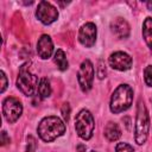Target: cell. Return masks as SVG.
<instances>
[{"mask_svg": "<svg viewBox=\"0 0 152 152\" xmlns=\"http://www.w3.org/2000/svg\"><path fill=\"white\" fill-rule=\"evenodd\" d=\"M37 132L43 141L50 142L65 133V124L58 116H45L40 120L37 127Z\"/></svg>", "mask_w": 152, "mask_h": 152, "instance_id": "obj_1", "label": "cell"}, {"mask_svg": "<svg viewBox=\"0 0 152 152\" xmlns=\"http://www.w3.org/2000/svg\"><path fill=\"white\" fill-rule=\"evenodd\" d=\"M133 101V89L128 84H120L113 91L110 97V112L112 113H121L127 110Z\"/></svg>", "mask_w": 152, "mask_h": 152, "instance_id": "obj_2", "label": "cell"}, {"mask_svg": "<svg viewBox=\"0 0 152 152\" xmlns=\"http://www.w3.org/2000/svg\"><path fill=\"white\" fill-rule=\"evenodd\" d=\"M150 132V115L146 106L141 100L138 102L137 116H135V127H134V139L138 145L145 144Z\"/></svg>", "mask_w": 152, "mask_h": 152, "instance_id": "obj_3", "label": "cell"}, {"mask_svg": "<svg viewBox=\"0 0 152 152\" xmlns=\"http://www.w3.org/2000/svg\"><path fill=\"white\" fill-rule=\"evenodd\" d=\"M38 77L30 71V63H25L20 66L17 77L18 89L26 96H32L38 88Z\"/></svg>", "mask_w": 152, "mask_h": 152, "instance_id": "obj_4", "label": "cell"}, {"mask_svg": "<svg viewBox=\"0 0 152 152\" xmlns=\"http://www.w3.org/2000/svg\"><path fill=\"white\" fill-rule=\"evenodd\" d=\"M95 121L93 114L88 109H82L75 118V129L77 135L83 140H89L93 137Z\"/></svg>", "mask_w": 152, "mask_h": 152, "instance_id": "obj_5", "label": "cell"}, {"mask_svg": "<svg viewBox=\"0 0 152 152\" xmlns=\"http://www.w3.org/2000/svg\"><path fill=\"white\" fill-rule=\"evenodd\" d=\"M94 75H95V70H94L93 63L89 59H84L81 63L78 72H77L78 86H80V88L83 93H87L91 89L93 81H94Z\"/></svg>", "mask_w": 152, "mask_h": 152, "instance_id": "obj_6", "label": "cell"}, {"mask_svg": "<svg viewBox=\"0 0 152 152\" xmlns=\"http://www.w3.org/2000/svg\"><path fill=\"white\" fill-rule=\"evenodd\" d=\"M23 113V104L21 102L13 96H8L2 101V114L7 122L13 124L15 122Z\"/></svg>", "mask_w": 152, "mask_h": 152, "instance_id": "obj_7", "label": "cell"}, {"mask_svg": "<svg viewBox=\"0 0 152 152\" xmlns=\"http://www.w3.org/2000/svg\"><path fill=\"white\" fill-rule=\"evenodd\" d=\"M36 17L42 24L50 25L57 20L58 11L52 4L48 2V1H40L36 10Z\"/></svg>", "mask_w": 152, "mask_h": 152, "instance_id": "obj_8", "label": "cell"}, {"mask_svg": "<svg viewBox=\"0 0 152 152\" xmlns=\"http://www.w3.org/2000/svg\"><path fill=\"white\" fill-rule=\"evenodd\" d=\"M109 65L119 71H127L132 66V57L124 51H115L109 56Z\"/></svg>", "mask_w": 152, "mask_h": 152, "instance_id": "obj_9", "label": "cell"}, {"mask_svg": "<svg viewBox=\"0 0 152 152\" xmlns=\"http://www.w3.org/2000/svg\"><path fill=\"white\" fill-rule=\"evenodd\" d=\"M97 30L94 23H86L81 26L78 32V40L86 48H91L96 42Z\"/></svg>", "mask_w": 152, "mask_h": 152, "instance_id": "obj_10", "label": "cell"}, {"mask_svg": "<svg viewBox=\"0 0 152 152\" xmlns=\"http://www.w3.org/2000/svg\"><path fill=\"white\" fill-rule=\"evenodd\" d=\"M37 52L40 58L48 59L51 57L53 52V43L51 40V37L48 34L40 36V38L37 42Z\"/></svg>", "mask_w": 152, "mask_h": 152, "instance_id": "obj_11", "label": "cell"}, {"mask_svg": "<svg viewBox=\"0 0 152 152\" xmlns=\"http://www.w3.org/2000/svg\"><path fill=\"white\" fill-rule=\"evenodd\" d=\"M110 30L114 33L115 37H118L119 39H124L127 38L129 36V24L124 19V18H115L114 20H112L110 23Z\"/></svg>", "mask_w": 152, "mask_h": 152, "instance_id": "obj_12", "label": "cell"}, {"mask_svg": "<svg viewBox=\"0 0 152 152\" xmlns=\"http://www.w3.org/2000/svg\"><path fill=\"white\" fill-rule=\"evenodd\" d=\"M104 137L109 140V141H115L121 137V131L118 124L109 121L107 122V125L104 126Z\"/></svg>", "mask_w": 152, "mask_h": 152, "instance_id": "obj_13", "label": "cell"}, {"mask_svg": "<svg viewBox=\"0 0 152 152\" xmlns=\"http://www.w3.org/2000/svg\"><path fill=\"white\" fill-rule=\"evenodd\" d=\"M142 38L152 51V18L147 17L142 23Z\"/></svg>", "mask_w": 152, "mask_h": 152, "instance_id": "obj_14", "label": "cell"}, {"mask_svg": "<svg viewBox=\"0 0 152 152\" xmlns=\"http://www.w3.org/2000/svg\"><path fill=\"white\" fill-rule=\"evenodd\" d=\"M53 62L56 63L57 68L61 70V71H64L68 69V59H66V56L64 53V51L62 49H57L56 52H55V56H53Z\"/></svg>", "mask_w": 152, "mask_h": 152, "instance_id": "obj_15", "label": "cell"}, {"mask_svg": "<svg viewBox=\"0 0 152 152\" xmlns=\"http://www.w3.org/2000/svg\"><path fill=\"white\" fill-rule=\"evenodd\" d=\"M37 91H38V94H39V96H40L42 99L49 97V96L51 95V86H50V81H49L46 77H43V78L39 80Z\"/></svg>", "mask_w": 152, "mask_h": 152, "instance_id": "obj_16", "label": "cell"}, {"mask_svg": "<svg viewBox=\"0 0 152 152\" xmlns=\"http://www.w3.org/2000/svg\"><path fill=\"white\" fill-rule=\"evenodd\" d=\"M115 152H137V151L127 142H119L115 147Z\"/></svg>", "mask_w": 152, "mask_h": 152, "instance_id": "obj_17", "label": "cell"}, {"mask_svg": "<svg viewBox=\"0 0 152 152\" xmlns=\"http://www.w3.org/2000/svg\"><path fill=\"white\" fill-rule=\"evenodd\" d=\"M106 65H104V62L103 61H99V63H97V66H96V75H97V77L100 78V80H102V78H104L106 77Z\"/></svg>", "mask_w": 152, "mask_h": 152, "instance_id": "obj_18", "label": "cell"}, {"mask_svg": "<svg viewBox=\"0 0 152 152\" xmlns=\"http://www.w3.org/2000/svg\"><path fill=\"white\" fill-rule=\"evenodd\" d=\"M144 80L148 87H152V65H147L144 70Z\"/></svg>", "mask_w": 152, "mask_h": 152, "instance_id": "obj_19", "label": "cell"}, {"mask_svg": "<svg viewBox=\"0 0 152 152\" xmlns=\"http://www.w3.org/2000/svg\"><path fill=\"white\" fill-rule=\"evenodd\" d=\"M61 113H62V116H63L64 121L68 122V121H69V116H70V106H69V103L65 102V103L62 104Z\"/></svg>", "mask_w": 152, "mask_h": 152, "instance_id": "obj_20", "label": "cell"}, {"mask_svg": "<svg viewBox=\"0 0 152 152\" xmlns=\"http://www.w3.org/2000/svg\"><path fill=\"white\" fill-rule=\"evenodd\" d=\"M37 146V141L32 135L27 137V145H26V152H34Z\"/></svg>", "mask_w": 152, "mask_h": 152, "instance_id": "obj_21", "label": "cell"}, {"mask_svg": "<svg viewBox=\"0 0 152 152\" xmlns=\"http://www.w3.org/2000/svg\"><path fill=\"white\" fill-rule=\"evenodd\" d=\"M0 75H1V88H0V93H4L7 88V77H6V74L1 70L0 71Z\"/></svg>", "mask_w": 152, "mask_h": 152, "instance_id": "obj_22", "label": "cell"}, {"mask_svg": "<svg viewBox=\"0 0 152 152\" xmlns=\"http://www.w3.org/2000/svg\"><path fill=\"white\" fill-rule=\"evenodd\" d=\"M0 141H1V145H2V146L7 145V144L11 141L10 137L7 135V133H6L5 131H2V132H1V139H0Z\"/></svg>", "mask_w": 152, "mask_h": 152, "instance_id": "obj_23", "label": "cell"}, {"mask_svg": "<svg viewBox=\"0 0 152 152\" xmlns=\"http://www.w3.org/2000/svg\"><path fill=\"white\" fill-rule=\"evenodd\" d=\"M77 152H86V145H83V144H80V145H77Z\"/></svg>", "mask_w": 152, "mask_h": 152, "instance_id": "obj_24", "label": "cell"}, {"mask_svg": "<svg viewBox=\"0 0 152 152\" xmlns=\"http://www.w3.org/2000/svg\"><path fill=\"white\" fill-rule=\"evenodd\" d=\"M146 5H147V8H148V10H152V1L146 2Z\"/></svg>", "mask_w": 152, "mask_h": 152, "instance_id": "obj_25", "label": "cell"}, {"mask_svg": "<svg viewBox=\"0 0 152 152\" xmlns=\"http://www.w3.org/2000/svg\"><path fill=\"white\" fill-rule=\"evenodd\" d=\"M90 152H96V151H90Z\"/></svg>", "mask_w": 152, "mask_h": 152, "instance_id": "obj_26", "label": "cell"}, {"mask_svg": "<svg viewBox=\"0 0 152 152\" xmlns=\"http://www.w3.org/2000/svg\"><path fill=\"white\" fill-rule=\"evenodd\" d=\"M151 101H152V97H151Z\"/></svg>", "mask_w": 152, "mask_h": 152, "instance_id": "obj_27", "label": "cell"}]
</instances>
